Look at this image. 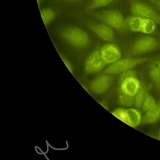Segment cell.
<instances>
[{
    "mask_svg": "<svg viewBox=\"0 0 160 160\" xmlns=\"http://www.w3.org/2000/svg\"><path fill=\"white\" fill-rule=\"evenodd\" d=\"M57 33L66 42L76 48H86L91 42L89 34L77 26H67L61 28L57 30Z\"/></svg>",
    "mask_w": 160,
    "mask_h": 160,
    "instance_id": "1",
    "label": "cell"
},
{
    "mask_svg": "<svg viewBox=\"0 0 160 160\" xmlns=\"http://www.w3.org/2000/svg\"><path fill=\"white\" fill-rule=\"evenodd\" d=\"M94 17L120 32L128 31L126 23V19L123 15L117 10H104L94 13Z\"/></svg>",
    "mask_w": 160,
    "mask_h": 160,
    "instance_id": "2",
    "label": "cell"
},
{
    "mask_svg": "<svg viewBox=\"0 0 160 160\" xmlns=\"http://www.w3.org/2000/svg\"><path fill=\"white\" fill-rule=\"evenodd\" d=\"M129 8L133 15L151 19L160 25V14L150 5L139 0H130Z\"/></svg>",
    "mask_w": 160,
    "mask_h": 160,
    "instance_id": "3",
    "label": "cell"
},
{
    "mask_svg": "<svg viewBox=\"0 0 160 160\" xmlns=\"http://www.w3.org/2000/svg\"><path fill=\"white\" fill-rule=\"evenodd\" d=\"M158 46L157 40L150 36H144L136 39L130 48V53L139 55L153 51Z\"/></svg>",
    "mask_w": 160,
    "mask_h": 160,
    "instance_id": "4",
    "label": "cell"
},
{
    "mask_svg": "<svg viewBox=\"0 0 160 160\" xmlns=\"http://www.w3.org/2000/svg\"><path fill=\"white\" fill-rule=\"evenodd\" d=\"M148 60V58H125L119 59L116 62L111 64L106 70L109 74H119L122 73L126 71L130 70L134 66L143 63Z\"/></svg>",
    "mask_w": 160,
    "mask_h": 160,
    "instance_id": "5",
    "label": "cell"
},
{
    "mask_svg": "<svg viewBox=\"0 0 160 160\" xmlns=\"http://www.w3.org/2000/svg\"><path fill=\"white\" fill-rule=\"evenodd\" d=\"M83 23L102 39L108 42H114L116 39L114 31L104 23L91 21H85Z\"/></svg>",
    "mask_w": 160,
    "mask_h": 160,
    "instance_id": "6",
    "label": "cell"
},
{
    "mask_svg": "<svg viewBox=\"0 0 160 160\" xmlns=\"http://www.w3.org/2000/svg\"><path fill=\"white\" fill-rule=\"evenodd\" d=\"M106 64L101 58L100 48L98 46L87 57L84 64V70L88 74L96 73L101 71Z\"/></svg>",
    "mask_w": 160,
    "mask_h": 160,
    "instance_id": "7",
    "label": "cell"
},
{
    "mask_svg": "<svg viewBox=\"0 0 160 160\" xmlns=\"http://www.w3.org/2000/svg\"><path fill=\"white\" fill-rule=\"evenodd\" d=\"M100 54L106 64H113L121 57L119 48L114 44L108 43L100 48Z\"/></svg>",
    "mask_w": 160,
    "mask_h": 160,
    "instance_id": "8",
    "label": "cell"
},
{
    "mask_svg": "<svg viewBox=\"0 0 160 160\" xmlns=\"http://www.w3.org/2000/svg\"><path fill=\"white\" fill-rule=\"evenodd\" d=\"M141 86V84L136 76H129L120 81L119 91L128 96L134 97Z\"/></svg>",
    "mask_w": 160,
    "mask_h": 160,
    "instance_id": "9",
    "label": "cell"
},
{
    "mask_svg": "<svg viewBox=\"0 0 160 160\" xmlns=\"http://www.w3.org/2000/svg\"><path fill=\"white\" fill-rule=\"evenodd\" d=\"M112 79L108 75H102L96 78L91 85V89L92 92L96 94L104 92L110 86Z\"/></svg>",
    "mask_w": 160,
    "mask_h": 160,
    "instance_id": "10",
    "label": "cell"
},
{
    "mask_svg": "<svg viewBox=\"0 0 160 160\" xmlns=\"http://www.w3.org/2000/svg\"><path fill=\"white\" fill-rule=\"evenodd\" d=\"M142 121L141 112L134 108L126 109V116L124 122L132 128L138 126Z\"/></svg>",
    "mask_w": 160,
    "mask_h": 160,
    "instance_id": "11",
    "label": "cell"
},
{
    "mask_svg": "<svg viewBox=\"0 0 160 160\" xmlns=\"http://www.w3.org/2000/svg\"><path fill=\"white\" fill-rule=\"evenodd\" d=\"M160 120V101L150 111L146 112L142 117V122L144 124H154Z\"/></svg>",
    "mask_w": 160,
    "mask_h": 160,
    "instance_id": "12",
    "label": "cell"
},
{
    "mask_svg": "<svg viewBox=\"0 0 160 160\" xmlns=\"http://www.w3.org/2000/svg\"><path fill=\"white\" fill-rule=\"evenodd\" d=\"M143 18L136 15H132L126 18V23L128 31L140 32Z\"/></svg>",
    "mask_w": 160,
    "mask_h": 160,
    "instance_id": "13",
    "label": "cell"
},
{
    "mask_svg": "<svg viewBox=\"0 0 160 160\" xmlns=\"http://www.w3.org/2000/svg\"><path fill=\"white\" fill-rule=\"evenodd\" d=\"M41 16L45 26L49 25L56 18V11L53 8L48 7L40 10Z\"/></svg>",
    "mask_w": 160,
    "mask_h": 160,
    "instance_id": "14",
    "label": "cell"
},
{
    "mask_svg": "<svg viewBox=\"0 0 160 160\" xmlns=\"http://www.w3.org/2000/svg\"><path fill=\"white\" fill-rule=\"evenodd\" d=\"M149 76L156 84L160 88V68L158 61L154 62L149 69Z\"/></svg>",
    "mask_w": 160,
    "mask_h": 160,
    "instance_id": "15",
    "label": "cell"
},
{
    "mask_svg": "<svg viewBox=\"0 0 160 160\" xmlns=\"http://www.w3.org/2000/svg\"><path fill=\"white\" fill-rule=\"evenodd\" d=\"M156 23L151 19L143 18L140 32L145 34H151L156 29Z\"/></svg>",
    "mask_w": 160,
    "mask_h": 160,
    "instance_id": "16",
    "label": "cell"
},
{
    "mask_svg": "<svg viewBox=\"0 0 160 160\" xmlns=\"http://www.w3.org/2000/svg\"><path fill=\"white\" fill-rule=\"evenodd\" d=\"M147 94L146 88L144 86H141L139 91L134 98V104L136 108H139L142 106Z\"/></svg>",
    "mask_w": 160,
    "mask_h": 160,
    "instance_id": "17",
    "label": "cell"
},
{
    "mask_svg": "<svg viewBox=\"0 0 160 160\" xmlns=\"http://www.w3.org/2000/svg\"><path fill=\"white\" fill-rule=\"evenodd\" d=\"M156 102L154 99V98L149 94H147L141 107L144 111L148 112L151 109H152L156 106Z\"/></svg>",
    "mask_w": 160,
    "mask_h": 160,
    "instance_id": "18",
    "label": "cell"
},
{
    "mask_svg": "<svg viewBox=\"0 0 160 160\" xmlns=\"http://www.w3.org/2000/svg\"><path fill=\"white\" fill-rule=\"evenodd\" d=\"M112 1L113 0H92L91 2L88 4V9L89 10H92L102 8L108 6Z\"/></svg>",
    "mask_w": 160,
    "mask_h": 160,
    "instance_id": "19",
    "label": "cell"
},
{
    "mask_svg": "<svg viewBox=\"0 0 160 160\" xmlns=\"http://www.w3.org/2000/svg\"><path fill=\"white\" fill-rule=\"evenodd\" d=\"M119 101L121 104L126 107H130L134 104V97L128 96L119 91Z\"/></svg>",
    "mask_w": 160,
    "mask_h": 160,
    "instance_id": "20",
    "label": "cell"
},
{
    "mask_svg": "<svg viewBox=\"0 0 160 160\" xmlns=\"http://www.w3.org/2000/svg\"><path fill=\"white\" fill-rule=\"evenodd\" d=\"M112 114L118 119H120L124 122L125 119V116H126V109H124L122 108H117L112 112Z\"/></svg>",
    "mask_w": 160,
    "mask_h": 160,
    "instance_id": "21",
    "label": "cell"
},
{
    "mask_svg": "<svg viewBox=\"0 0 160 160\" xmlns=\"http://www.w3.org/2000/svg\"><path fill=\"white\" fill-rule=\"evenodd\" d=\"M59 56L61 58V59L62 60L63 62L64 63V64L66 65V66L67 67V68L71 71V72H72V70H73V68H72V66L70 62V61L68 59V58L66 56H65L64 55L59 53Z\"/></svg>",
    "mask_w": 160,
    "mask_h": 160,
    "instance_id": "22",
    "label": "cell"
},
{
    "mask_svg": "<svg viewBox=\"0 0 160 160\" xmlns=\"http://www.w3.org/2000/svg\"><path fill=\"white\" fill-rule=\"evenodd\" d=\"M129 76H136V74L135 73L131 71V70H128V71H126L124 72H122L120 76V78H119V80L121 81L122 79L126 78H128V77H129Z\"/></svg>",
    "mask_w": 160,
    "mask_h": 160,
    "instance_id": "23",
    "label": "cell"
},
{
    "mask_svg": "<svg viewBox=\"0 0 160 160\" xmlns=\"http://www.w3.org/2000/svg\"><path fill=\"white\" fill-rule=\"evenodd\" d=\"M151 2L156 5V6L160 10V0H150Z\"/></svg>",
    "mask_w": 160,
    "mask_h": 160,
    "instance_id": "24",
    "label": "cell"
},
{
    "mask_svg": "<svg viewBox=\"0 0 160 160\" xmlns=\"http://www.w3.org/2000/svg\"><path fill=\"white\" fill-rule=\"evenodd\" d=\"M101 104L104 108H107V107H108V106H107V102H106V101H105L104 100V101H101Z\"/></svg>",
    "mask_w": 160,
    "mask_h": 160,
    "instance_id": "25",
    "label": "cell"
},
{
    "mask_svg": "<svg viewBox=\"0 0 160 160\" xmlns=\"http://www.w3.org/2000/svg\"><path fill=\"white\" fill-rule=\"evenodd\" d=\"M158 139L159 140H160V129L159 131V132H158Z\"/></svg>",
    "mask_w": 160,
    "mask_h": 160,
    "instance_id": "26",
    "label": "cell"
},
{
    "mask_svg": "<svg viewBox=\"0 0 160 160\" xmlns=\"http://www.w3.org/2000/svg\"><path fill=\"white\" fill-rule=\"evenodd\" d=\"M63 1H70V2H72V1H79V0H63Z\"/></svg>",
    "mask_w": 160,
    "mask_h": 160,
    "instance_id": "27",
    "label": "cell"
},
{
    "mask_svg": "<svg viewBox=\"0 0 160 160\" xmlns=\"http://www.w3.org/2000/svg\"><path fill=\"white\" fill-rule=\"evenodd\" d=\"M37 2H38V4H40V2H41V0H37Z\"/></svg>",
    "mask_w": 160,
    "mask_h": 160,
    "instance_id": "28",
    "label": "cell"
},
{
    "mask_svg": "<svg viewBox=\"0 0 160 160\" xmlns=\"http://www.w3.org/2000/svg\"><path fill=\"white\" fill-rule=\"evenodd\" d=\"M158 64H159V68H160V61H158Z\"/></svg>",
    "mask_w": 160,
    "mask_h": 160,
    "instance_id": "29",
    "label": "cell"
}]
</instances>
